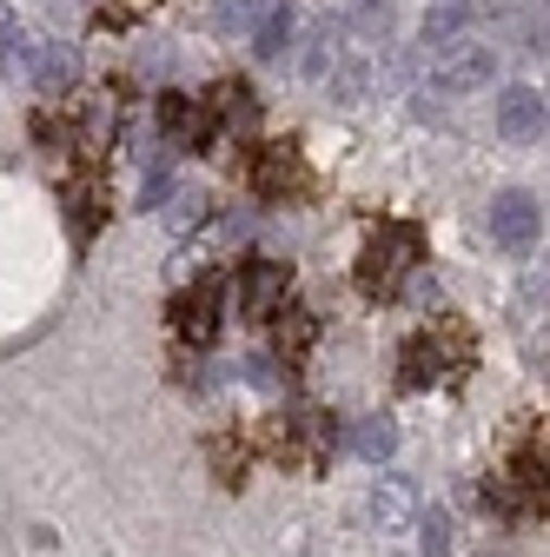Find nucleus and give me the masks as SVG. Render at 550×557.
Returning a JSON list of instances; mask_svg holds the SVG:
<instances>
[{"label": "nucleus", "mask_w": 550, "mask_h": 557, "mask_svg": "<svg viewBox=\"0 0 550 557\" xmlns=\"http://www.w3.org/2000/svg\"><path fill=\"white\" fill-rule=\"evenodd\" d=\"M418 259H425L418 226H378V233L365 239V252H359V293L378 299V306H391V299L404 293V278L418 272Z\"/></svg>", "instance_id": "nucleus-1"}, {"label": "nucleus", "mask_w": 550, "mask_h": 557, "mask_svg": "<svg viewBox=\"0 0 550 557\" xmlns=\"http://www.w3.org/2000/svg\"><path fill=\"white\" fill-rule=\"evenodd\" d=\"M471 359V332L458 325V319H438V325H425L418 338H404V385L418 392V385H438L445 372H458Z\"/></svg>", "instance_id": "nucleus-2"}, {"label": "nucleus", "mask_w": 550, "mask_h": 557, "mask_svg": "<svg viewBox=\"0 0 550 557\" xmlns=\"http://www.w3.org/2000/svg\"><path fill=\"white\" fill-rule=\"evenodd\" d=\"M286 286H292V265L286 259H252L239 272V286H233L239 319H279L286 312Z\"/></svg>", "instance_id": "nucleus-3"}, {"label": "nucleus", "mask_w": 550, "mask_h": 557, "mask_svg": "<svg viewBox=\"0 0 550 557\" xmlns=\"http://www.w3.org/2000/svg\"><path fill=\"white\" fill-rule=\"evenodd\" d=\"M537 233H543V213H537V199L524 193V186H511V193H498L491 199V239H498V252H530L537 246Z\"/></svg>", "instance_id": "nucleus-4"}, {"label": "nucleus", "mask_w": 550, "mask_h": 557, "mask_svg": "<svg viewBox=\"0 0 550 557\" xmlns=\"http://www.w3.org/2000/svg\"><path fill=\"white\" fill-rule=\"evenodd\" d=\"M498 81V53L491 47H477V40H451L438 53V87L445 94H477V87H491Z\"/></svg>", "instance_id": "nucleus-5"}, {"label": "nucleus", "mask_w": 550, "mask_h": 557, "mask_svg": "<svg viewBox=\"0 0 550 557\" xmlns=\"http://www.w3.org/2000/svg\"><path fill=\"white\" fill-rule=\"evenodd\" d=\"M160 133L173 139L179 153H205V147H213V107L186 100V94H160Z\"/></svg>", "instance_id": "nucleus-6"}, {"label": "nucleus", "mask_w": 550, "mask_h": 557, "mask_svg": "<svg viewBox=\"0 0 550 557\" xmlns=\"http://www.w3.org/2000/svg\"><path fill=\"white\" fill-rule=\"evenodd\" d=\"M220 312H226V278H199V286L173 306V325H179V338H186V345H213Z\"/></svg>", "instance_id": "nucleus-7"}, {"label": "nucleus", "mask_w": 550, "mask_h": 557, "mask_svg": "<svg viewBox=\"0 0 550 557\" xmlns=\"http://www.w3.org/2000/svg\"><path fill=\"white\" fill-rule=\"evenodd\" d=\"M498 133L517 139V147H524V139H537L543 133V94L537 87H504L498 94Z\"/></svg>", "instance_id": "nucleus-8"}, {"label": "nucleus", "mask_w": 550, "mask_h": 557, "mask_svg": "<svg viewBox=\"0 0 550 557\" xmlns=\"http://www.w3.org/2000/svg\"><path fill=\"white\" fill-rule=\"evenodd\" d=\"M299 186V147H259L252 160V193L259 199H286Z\"/></svg>", "instance_id": "nucleus-9"}, {"label": "nucleus", "mask_w": 550, "mask_h": 557, "mask_svg": "<svg viewBox=\"0 0 550 557\" xmlns=\"http://www.w3.org/2000/svg\"><path fill=\"white\" fill-rule=\"evenodd\" d=\"M411 511H418V505H411V484H404V478H378V484H372L365 518H372L378 531H404V524H411Z\"/></svg>", "instance_id": "nucleus-10"}, {"label": "nucleus", "mask_w": 550, "mask_h": 557, "mask_svg": "<svg viewBox=\"0 0 550 557\" xmlns=\"http://www.w3.org/2000/svg\"><path fill=\"white\" fill-rule=\"evenodd\" d=\"M205 107H213V120H220L226 133H252V126H259V100H252L246 81H220Z\"/></svg>", "instance_id": "nucleus-11"}, {"label": "nucleus", "mask_w": 550, "mask_h": 557, "mask_svg": "<svg viewBox=\"0 0 550 557\" xmlns=\"http://www.w3.org/2000/svg\"><path fill=\"white\" fill-rule=\"evenodd\" d=\"M312 338H318V325H312V312H299V306H286L279 319H272V352H279L286 366H299V359L312 352Z\"/></svg>", "instance_id": "nucleus-12"}, {"label": "nucleus", "mask_w": 550, "mask_h": 557, "mask_svg": "<svg viewBox=\"0 0 550 557\" xmlns=\"http://www.w3.org/2000/svg\"><path fill=\"white\" fill-rule=\"evenodd\" d=\"M74 81H80V53L74 47H40L34 53V87L40 94H66Z\"/></svg>", "instance_id": "nucleus-13"}, {"label": "nucleus", "mask_w": 550, "mask_h": 557, "mask_svg": "<svg viewBox=\"0 0 550 557\" xmlns=\"http://www.w3.org/2000/svg\"><path fill=\"white\" fill-rule=\"evenodd\" d=\"M471 27V0H432L425 8V47H451Z\"/></svg>", "instance_id": "nucleus-14"}, {"label": "nucleus", "mask_w": 550, "mask_h": 557, "mask_svg": "<svg viewBox=\"0 0 550 557\" xmlns=\"http://www.w3.org/2000/svg\"><path fill=\"white\" fill-rule=\"evenodd\" d=\"M286 47H292V8H272L259 21V34H252V53L259 60H286Z\"/></svg>", "instance_id": "nucleus-15"}, {"label": "nucleus", "mask_w": 550, "mask_h": 557, "mask_svg": "<svg viewBox=\"0 0 550 557\" xmlns=\"http://www.w3.org/2000/svg\"><path fill=\"white\" fill-rule=\"evenodd\" d=\"M265 14H272L265 0H213V27L220 34H259Z\"/></svg>", "instance_id": "nucleus-16"}, {"label": "nucleus", "mask_w": 550, "mask_h": 557, "mask_svg": "<svg viewBox=\"0 0 550 557\" xmlns=\"http://www.w3.org/2000/svg\"><path fill=\"white\" fill-rule=\"evenodd\" d=\"M352 451H359V458H372V465H391V451H398L391 418H365V425L352 432Z\"/></svg>", "instance_id": "nucleus-17"}, {"label": "nucleus", "mask_w": 550, "mask_h": 557, "mask_svg": "<svg viewBox=\"0 0 550 557\" xmlns=\"http://www.w3.org/2000/svg\"><path fill=\"white\" fill-rule=\"evenodd\" d=\"M485 505H491L498 518H530V511H524V492H517V478H511V471H491V478H485Z\"/></svg>", "instance_id": "nucleus-18"}, {"label": "nucleus", "mask_w": 550, "mask_h": 557, "mask_svg": "<svg viewBox=\"0 0 550 557\" xmlns=\"http://www.w3.org/2000/svg\"><path fill=\"white\" fill-rule=\"evenodd\" d=\"M205 458H213V478L220 484H246V445L239 438H213V451H205Z\"/></svg>", "instance_id": "nucleus-19"}, {"label": "nucleus", "mask_w": 550, "mask_h": 557, "mask_svg": "<svg viewBox=\"0 0 550 557\" xmlns=\"http://www.w3.org/2000/svg\"><path fill=\"white\" fill-rule=\"evenodd\" d=\"M418 524H425V550H418V557H451V544H458L451 511H432V518H418Z\"/></svg>", "instance_id": "nucleus-20"}, {"label": "nucleus", "mask_w": 550, "mask_h": 557, "mask_svg": "<svg viewBox=\"0 0 550 557\" xmlns=\"http://www.w3.org/2000/svg\"><path fill=\"white\" fill-rule=\"evenodd\" d=\"M332 94H338V100H365V66H359V60H346V66L332 74Z\"/></svg>", "instance_id": "nucleus-21"}, {"label": "nucleus", "mask_w": 550, "mask_h": 557, "mask_svg": "<svg viewBox=\"0 0 550 557\" xmlns=\"http://www.w3.org/2000/svg\"><path fill=\"white\" fill-rule=\"evenodd\" d=\"M199 206H205L199 193H179V199H173V213H166V220H173V233H192V226L205 220V213H199Z\"/></svg>", "instance_id": "nucleus-22"}, {"label": "nucleus", "mask_w": 550, "mask_h": 557, "mask_svg": "<svg viewBox=\"0 0 550 557\" xmlns=\"http://www.w3.org/2000/svg\"><path fill=\"white\" fill-rule=\"evenodd\" d=\"M359 27L365 34H385L391 27V0H359Z\"/></svg>", "instance_id": "nucleus-23"}, {"label": "nucleus", "mask_w": 550, "mask_h": 557, "mask_svg": "<svg viewBox=\"0 0 550 557\" xmlns=\"http://www.w3.org/2000/svg\"><path fill=\"white\" fill-rule=\"evenodd\" d=\"M530 53H537V60H550V0L530 14Z\"/></svg>", "instance_id": "nucleus-24"}, {"label": "nucleus", "mask_w": 550, "mask_h": 557, "mask_svg": "<svg viewBox=\"0 0 550 557\" xmlns=\"http://www.w3.org/2000/svg\"><path fill=\"white\" fill-rule=\"evenodd\" d=\"M0 40H21V21H14L8 8H0Z\"/></svg>", "instance_id": "nucleus-25"}, {"label": "nucleus", "mask_w": 550, "mask_h": 557, "mask_svg": "<svg viewBox=\"0 0 550 557\" xmlns=\"http://www.w3.org/2000/svg\"><path fill=\"white\" fill-rule=\"evenodd\" d=\"M543 133H550V100H543Z\"/></svg>", "instance_id": "nucleus-26"}]
</instances>
